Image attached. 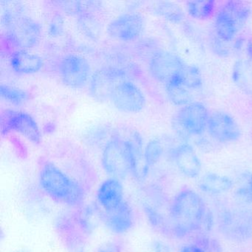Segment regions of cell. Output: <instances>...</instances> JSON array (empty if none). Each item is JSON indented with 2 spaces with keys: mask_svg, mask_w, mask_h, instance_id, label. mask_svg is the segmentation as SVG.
<instances>
[{
  "mask_svg": "<svg viewBox=\"0 0 252 252\" xmlns=\"http://www.w3.org/2000/svg\"><path fill=\"white\" fill-rule=\"evenodd\" d=\"M144 151L142 139L138 132H133L128 138L113 135L103 149L101 166L109 177L120 180L130 175L135 177Z\"/></svg>",
  "mask_w": 252,
  "mask_h": 252,
  "instance_id": "obj_1",
  "label": "cell"
},
{
  "mask_svg": "<svg viewBox=\"0 0 252 252\" xmlns=\"http://www.w3.org/2000/svg\"><path fill=\"white\" fill-rule=\"evenodd\" d=\"M207 212L204 201L197 191L188 187L180 190L170 203L172 236L184 239L200 230L204 225Z\"/></svg>",
  "mask_w": 252,
  "mask_h": 252,
  "instance_id": "obj_2",
  "label": "cell"
},
{
  "mask_svg": "<svg viewBox=\"0 0 252 252\" xmlns=\"http://www.w3.org/2000/svg\"><path fill=\"white\" fill-rule=\"evenodd\" d=\"M41 190L56 203L70 208L82 206L86 197L83 185L52 162L41 166L38 175Z\"/></svg>",
  "mask_w": 252,
  "mask_h": 252,
  "instance_id": "obj_3",
  "label": "cell"
},
{
  "mask_svg": "<svg viewBox=\"0 0 252 252\" xmlns=\"http://www.w3.org/2000/svg\"><path fill=\"white\" fill-rule=\"evenodd\" d=\"M216 224L226 240L246 243L252 237V208L240 203L221 206L217 211Z\"/></svg>",
  "mask_w": 252,
  "mask_h": 252,
  "instance_id": "obj_4",
  "label": "cell"
},
{
  "mask_svg": "<svg viewBox=\"0 0 252 252\" xmlns=\"http://www.w3.org/2000/svg\"><path fill=\"white\" fill-rule=\"evenodd\" d=\"M2 25L8 40L19 50L32 49L40 41L42 28L39 23L17 10H6Z\"/></svg>",
  "mask_w": 252,
  "mask_h": 252,
  "instance_id": "obj_5",
  "label": "cell"
},
{
  "mask_svg": "<svg viewBox=\"0 0 252 252\" xmlns=\"http://www.w3.org/2000/svg\"><path fill=\"white\" fill-rule=\"evenodd\" d=\"M0 124L3 136L15 132L23 135L33 144H39L42 141V134L37 122L26 112L5 110L1 113Z\"/></svg>",
  "mask_w": 252,
  "mask_h": 252,
  "instance_id": "obj_6",
  "label": "cell"
},
{
  "mask_svg": "<svg viewBox=\"0 0 252 252\" xmlns=\"http://www.w3.org/2000/svg\"><path fill=\"white\" fill-rule=\"evenodd\" d=\"M109 100L118 110L126 113H139L147 104L144 93L129 79H122L113 86Z\"/></svg>",
  "mask_w": 252,
  "mask_h": 252,
  "instance_id": "obj_7",
  "label": "cell"
},
{
  "mask_svg": "<svg viewBox=\"0 0 252 252\" xmlns=\"http://www.w3.org/2000/svg\"><path fill=\"white\" fill-rule=\"evenodd\" d=\"M57 229L64 244L78 251L91 231V222L82 214L66 213L59 217Z\"/></svg>",
  "mask_w": 252,
  "mask_h": 252,
  "instance_id": "obj_8",
  "label": "cell"
},
{
  "mask_svg": "<svg viewBox=\"0 0 252 252\" xmlns=\"http://www.w3.org/2000/svg\"><path fill=\"white\" fill-rule=\"evenodd\" d=\"M187 64L177 54L158 50L150 57L149 70L156 80L166 85L179 76Z\"/></svg>",
  "mask_w": 252,
  "mask_h": 252,
  "instance_id": "obj_9",
  "label": "cell"
},
{
  "mask_svg": "<svg viewBox=\"0 0 252 252\" xmlns=\"http://www.w3.org/2000/svg\"><path fill=\"white\" fill-rule=\"evenodd\" d=\"M150 200L144 203V210L150 225L160 234L172 236L170 203L159 190H154Z\"/></svg>",
  "mask_w": 252,
  "mask_h": 252,
  "instance_id": "obj_10",
  "label": "cell"
},
{
  "mask_svg": "<svg viewBox=\"0 0 252 252\" xmlns=\"http://www.w3.org/2000/svg\"><path fill=\"white\" fill-rule=\"evenodd\" d=\"M60 73L63 82L74 89L84 88L92 77L89 62L82 56L74 54L66 55L62 60Z\"/></svg>",
  "mask_w": 252,
  "mask_h": 252,
  "instance_id": "obj_11",
  "label": "cell"
},
{
  "mask_svg": "<svg viewBox=\"0 0 252 252\" xmlns=\"http://www.w3.org/2000/svg\"><path fill=\"white\" fill-rule=\"evenodd\" d=\"M210 114L203 103L192 101L180 109L175 116V122L187 133L200 135L207 130Z\"/></svg>",
  "mask_w": 252,
  "mask_h": 252,
  "instance_id": "obj_12",
  "label": "cell"
},
{
  "mask_svg": "<svg viewBox=\"0 0 252 252\" xmlns=\"http://www.w3.org/2000/svg\"><path fill=\"white\" fill-rule=\"evenodd\" d=\"M145 20L141 14L126 13L109 23L107 32L110 37L123 42L138 39L145 29Z\"/></svg>",
  "mask_w": 252,
  "mask_h": 252,
  "instance_id": "obj_13",
  "label": "cell"
},
{
  "mask_svg": "<svg viewBox=\"0 0 252 252\" xmlns=\"http://www.w3.org/2000/svg\"><path fill=\"white\" fill-rule=\"evenodd\" d=\"M207 130L214 139L220 143L235 142L242 135L241 129L235 119L223 111L211 113Z\"/></svg>",
  "mask_w": 252,
  "mask_h": 252,
  "instance_id": "obj_14",
  "label": "cell"
},
{
  "mask_svg": "<svg viewBox=\"0 0 252 252\" xmlns=\"http://www.w3.org/2000/svg\"><path fill=\"white\" fill-rule=\"evenodd\" d=\"M99 216L105 228L117 235L129 232L136 221L135 211L126 200L112 210L101 211Z\"/></svg>",
  "mask_w": 252,
  "mask_h": 252,
  "instance_id": "obj_15",
  "label": "cell"
},
{
  "mask_svg": "<svg viewBox=\"0 0 252 252\" xmlns=\"http://www.w3.org/2000/svg\"><path fill=\"white\" fill-rule=\"evenodd\" d=\"M128 79L122 70L116 67H104L97 70L90 81V92L95 99H109L110 91L122 79Z\"/></svg>",
  "mask_w": 252,
  "mask_h": 252,
  "instance_id": "obj_16",
  "label": "cell"
},
{
  "mask_svg": "<svg viewBox=\"0 0 252 252\" xmlns=\"http://www.w3.org/2000/svg\"><path fill=\"white\" fill-rule=\"evenodd\" d=\"M95 198L101 211H110L118 207L125 200L121 180L113 177L106 178L98 186Z\"/></svg>",
  "mask_w": 252,
  "mask_h": 252,
  "instance_id": "obj_17",
  "label": "cell"
},
{
  "mask_svg": "<svg viewBox=\"0 0 252 252\" xmlns=\"http://www.w3.org/2000/svg\"><path fill=\"white\" fill-rule=\"evenodd\" d=\"M172 160L181 174L188 178H195L201 172V162L192 147L181 144L172 151Z\"/></svg>",
  "mask_w": 252,
  "mask_h": 252,
  "instance_id": "obj_18",
  "label": "cell"
},
{
  "mask_svg": "<svg viewBox=\"0 0 252 252\" xmlns=\"http://www.w3.org/2000/svg\"><path fill=\"white\" fill-rule=\"evenodd\" d=\"M10 65L19 74H33L42 68L43 60L37 54L26 50H17L10 57Z\"/></svg>",
  "mask_w": 252,
  "mask_h": 252,
  "instance_id": "obj_19",
  "label": "cell"
},
{
  "mask_svg": "<svg viewBox=\"0 0 252 252\" xmlns=\"http://www.w3.org/2000/svg\"><path fill=\"white\" fill-rule=\"evenodd\" d=\"M215 26L216 34L225 42L235 39L240 28L234 17L223 7H221L217 13Z\"/></svg>",
  "mask_w": 252,
  "mask_h": 252,
  "instance_id": "obj_20",
  "label": "cell"
},
{
  "mask_svg": "<svg viewBox=\"0 0 252 252\" xmlns=\"http://www.w3.org/2000/svg\"><path fill=\"white\" fill-rule=\"evenodd\" d=\"M202 191L210 195H218L228 192L232 189L233 182L225 175L208 173L203 175L199 182Z\"/></svg>",
  "mask_w": 252,
  "mask_h": 252,
  "instance_id": "obj_21",
  "label": "cell"
},
{
  "mask_svg": "<svg viewBox=\"0 0 252 252\" xmlns=\"http://www.w3.org/2000/svg\"><path fill=\"white\" fill-rule=\"evenodd\" d=\"M232 79L241 91L252 95V64L249 62L240 60L234 64Z\"/></svg>",
  "mask_w": 252,
  "mask_h": 252,
  "instance_id": "obj_22",
  "label": "cell"
},
{
  "mask_svg": "<svg viewBox=\"0 0 252 252\" xmlns=\"http://www.w3.org/2000/svg\"><path fill=\"white\" fill-rule=\"evenodd\" d=\"M166 95L172 104L177 106L187 105L192 102V94L188 88L181 85L177 81H172L165 85Z\"/></svg>",
  "mask_w": 252,
  "mask_h": 252,
  "instance_id": "obj_23",
  "label": "cell"
},
{
  "mask_svg": "<svg viewBox=\"0 0 252 252\" xmlns=\"http://www.w3.org/2000/svg\"><path fill=\"white\" fill-rule=\"evenodd\" d=\"M187 10L188 14L195 20H209L215 14L216 2L213 0L191 1L187 2Z\"/></svg>",
  "mask_w": 252,
  "mask_h": 252,
  "instance_id": "obj_24",
  "label": "cell"
},
{
  "mask_svg": "<svg viewBox=\"0 0 252 252\" xmlns=\"http://www.w3.org/2000/svg\"><path fill=\"white\" fill-rule=\"evenodd\" d=\"M174 80L180 82L190 91L200 89L203 85V79L200 70L196 66L189 64H187L179 76L172 81Z\"/></svg>",
  "mask_w": 252,
  "mask_h": 252,
  "instance_id": "obj_25",
  "label": "cell"
},
{
  "mask_svg": "<svg viewBox=\"0 0 252 252\" xmlns=\"http://www.w3.org/2000/svg\"><path fill=\"white\" fill-rule=\"evenodd\" d=\"M0 95L2 100L15 106L23 105L30 99V94L25 90L3 84L0 87Z\"/></svg>",
  "mask_w": 252,
  "mask_h": 252,
  "instance_id": "obj_26",
  "label": "cell"
},
{
  "mask_svg": "<svg viewBox=\"0 0 252 252\" xmlns=\"http://www.w3.org/2000/svg\"><path fill=\"white\" fill-rule=\"evenodd\" d=\"M156 11L160 17L174 24H180L185 20V14L183 10L172 2H159L156 6Z\"/></svg>",
  "mask_w": 252,
  "mask_h": 252,
  "instance_id": "obj_27",
  "label": "cell"
},
{
  "mask_svg": "<svg viewBox=\"0 0 252 252\" xmlns=\"http://www.w3.org/2000/svg\"><path fill=\"white\" fill-rule=\"evenodd\" d=\"M163 153L161 143L158 140H152L147 144L144 151V178L148 175L151 167L160 160Z\"/></svg>",
  "mask_w": 252,
  "mask_h": 252,
  "instance_id": "obj_28",
  "label": "cell"
},
{
  "mask_svg": "<svg viewBox=\"0 0 252 252\" xmlns=\"http://www.w3.org/2000/svg\"><path fill=\"white\" fill-rule=\"evenodd\" d=\"M222 7L234 17L240 27L247 22L252 13L250 7L241 1H227Z\"/></svg>",
  "mask_w": 252,
  "mask_h": 252,
  "instance_id": "obj_29",
  "label": "cell"
},
{
  "mask_svg": "<svg viewBox=\"0 0 252 252\" xmlns=\"http://www.w3.org/2000/svg\"><path fill=\"white\" fill-rule=\"evenodd\" d=\"M193 243L197 244L203 252H223L220 243L216 239L206 234L197 236Z\"/></svg>",
  "mask_w": 252,
  "mask_h": 252,
  "instance_id": "obj_30",
  "label": "cell"
},
{
  "mask_svg": "<svg viewBox=\"0 0 252 252\" xmlns=\"http://www.w3.org/2000/svg\"><path fill=\"white\" fill-rule=\"evenodd\" d=\"M239 203L242 204L252 205V190L249 187H241L235 193Z\"/></svg>",
  "mask_w": 252,
  "mask_h": 252,
  "instance_id": "obj_31",
  "label": "cell"
},
{
  "mask_svg": "<svg viewBox=\"0 0 252 252\" xmlns=\"http://www.w3.org/2000/svg\"><path fill=\"white\" fill-rule=\"evenodd\" d=\"M95 252H123V246L119 241H108L101 244Z\"/></svg>",
  "mask_w": 252,
  "mask_h": 252,
  "instance_id": "obj_32",
  "label": "cell"
},
{
  "mask_svg": "<svg viewBox=\"0 0 252 252\" xmlns=\"http://www.w3.org/2000/svg\"><path fill=\"white\" fill-rule=\"evenodd\" d=\"M225 42L222 39H220L218 35H217L216 39H213V48L215 50V52L218 55H220L221 57L228 55V50L225 48L223 45Z\"/></svg>",
  "mask_w": 252,
  "mask_h": 252,
  "instance_id": "obj_33",
  "label": "cell"
},
{
  "mask_svg": "<svg viewBox=\"0 0 252 252\" xmlns=\"http://www.w3.org/2000/svg\"><path fill=\"white\" fill-rule=\"evenodd\" d=\"M179 252H203V250L195 243H191L186 245L180 250Z\"/></svg>",
  "mask_w": 252,
  "mask_h": 252,
  "instance_id": "obj_34",
  "label": "cell"
},
{
  "mask_svg": "<svg viewBox=\"0 0 252 252\" xmlns=\"http://www.w3.org/2000/svg\"><path fill=\"white\" fill-rule=\"evenodd\" d=\"M153 251L154 252H171L169 248L166 245L160 243V242H156L153 246Z\"/></svg>",
  "mask_w": 252,
  "mask_h": 252,
  "instance_id": "obj_35",
  "label": "cell"
},
{
  "mask_svg": "<svg viewBox=\"0 0 252 252\" xmlns=\"http://www.w3.org/2000/svg\"><path fill=\"white\" fill-rule=\"evenodd\" d=\"M246 48L248 56H249L251 59H252V39L248 41Z\"/></svg>",
  "mask_w": 252,
  "mask_h": 252,
  "instance_id": "obj_36",
  "label": "cell"
},
{
  "mask_svg": "<svg viewBox=\"0 0 252 252\" xmlns=\"http://www.w3.org/2000/svg\"><path fill=\"white\" fill-rule=\"evenodd\" d=\"M249 187L252 190V175L251 176L250 179H249Z\"/></svg>",
  "mask_w": 252,
  "mask_h": 252,
  "instance_id": "obj_37",
  "label": "cell"
},
{
  "mask_svg": "<svg viewBox=\"0 0 252 252\" xmlns=\"http://www.w3.org/2000/svg\"><path fill=\"white\" fill-rule=\"evenodd\" d=\"M84 252L83 251H82V250H78V251H76V252Z\"/></svg>",
  "mask_w": 252,
  "mask_h": 252,
  "instance_id": "obj_38",
  "label": "cell"
}]
</instances>
